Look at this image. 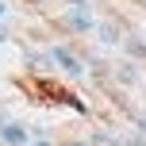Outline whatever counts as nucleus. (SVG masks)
Masks as SVG:
<instances>
[{
    "label": "nucleus",
    "instance_id": "1",
    "mask_svg": "<svg viewBox=\"0 0 146 146\" xmlns=\"http://www.w3.org/2000/svg\"><path fill=\"white\" fill-rule=\"evenodd\" d=\"M54 62H62V66H66V73H81V66H77V58H73L69 50H54Z\"/></svg>",
    "mask_w": 146,
    "mask_h": 146
},
{
    "label": "nucleus",
    "instance_id": "2",
    "mask_svg": "<svg viewBox=\"0 0 146 146\" xmlns=\"http://www.w3.org/2000/svg\"><path fill=\"white\" fill-rule=\"evenodd\" d=\"M4 142H27V135H23V127H4Z\"/></svg>",
    "mask_w": 146,
    "mask_h": 146
},
{
    "label": "nucleus",
    "instance_id": "3",
    "mask_svg": "<svg viewBox=\"0 0 146 146\" xmlns=\"http://www.w3.org/2000/svg\"><path fill=\"white\" fill-rule=\"evenodd\" d=\"M69 23H73L77 31H88V27H92V19H88V15H81V12H69Z\"/></svg>",
    "mask_w": 146,
    "mask_h": 146
},
{
    "label": "nucleus",
    "instance_id": "4",
    "mask_svg": "<svg viewBox=\"0 0 146 146\" xmlns=\"http://www.w3.org/2000/svg\"><path fill=\"white\" fill-rule=\"evenodd\" d=\"M69 4H88V0H69Z\"/></svg>",
    "mask_w": 146,
    "mask_h": 146
},
{
    "label": "nucleus",
    "instance_id": "5",
    "mask_svg": "<svg viewBox=\"0 0 146 146\" xmlns=\"http://www.w3.org/2000/svg\"><path fill=\"white\" fill-rule=\"evenodd\" d=\"M0 42H4V31H0Z\"/></svg>",
    "mask_w": 146,
    "mask_h": 146
},
{
    "label": "nucleus",
    "instance_id": "6",
    "mask_svg": "<svg viewBox=\"0 0 146 146\" xmlns=\"http://www.w3.org/2000/svg\"><path fill=\"white\" fill-rule=\"evenodd\" d=\"M0 12H4V4H0Z\"/></svg>",
    "mask_w": 146,
    "mask_h": 146
}]
</instances>
